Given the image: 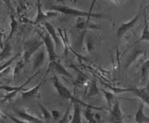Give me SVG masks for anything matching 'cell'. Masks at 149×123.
Listing matches in <instances>:
<instances>
[{
	"mask_svg": "<svg viewBox=\"0 0 149 123\" xmlns=\"http://www.w3.org/2000/svg\"><path fill=\"white\" fill-rule=\"evenodd\" d=\"M38 106L39 107V109H40L41 112H42V115L45 120H49V119L52 118V114H51V111H49L47 109L45 108L43 105H42L41 103L37 102Z\"/></svg>",
	"mask_w": 149,
	"mask_h": 123,
	"instance_id": "cell-30",
	"label": "cell"
},
{
	"mask_svg": "<svg viewBox=\"0 0 149 123\" xmlns=\"http://www.w3.org/2000/svg\"><path fill=\"white\" fill-rule=\"evenodd\" d=\"M49 67L50 68H53L54 70L58 74V75H61L62 76L64 77H66V78H71L72 79L73 76L66 69V68L59 62V61L56 60L55 62H49Z\"/></svg>",
	"mask_w": 149,
	"mask_h": 123,
	"instance_id": "cell-20",
	"label": "cell"
},
{
	"mask_svg": "<svg viewBox=\"0 0 149 123\" xmlns=\"http://www.w3.org/2000/svg\"><path fill=\"white\" fill-rule=\"evenodd\" d=\"M44 46V42L40 37L39 38H31L23 43V54L21 57L26 62H29L32 56H34L35 54Z\"/></svg>",
	"mask_w": 149,
	"mask_h": 123,
	"instance_id": "cell-2",
	"label": "cell"
},
{
	"mask_svg": "<svg viewBox=\"0 0 149 123\" xmlns=\"http://www.w3.org/2000/svg\"><path fill=\"white\" fill-rule=\"evenodd\" d=\"M2 123H5V122H3V121H2Z\"/></svg>",
	"mask_w": 149,
	"mask_h": 123,
	"instance_id": "cell-38",
	"label": "cell"
},
{
	"mask_svg": "<svg viewBox=\"0 0 149 123\" xmlns=\"http://www.w3.org/2000/svg\"><path fill=\"white\" fill-rule=\"evenodd\" d=\"M15 112L17 114L18 117L26 120V122H28L29 123H44L43 120L39 119L36 116H34L31 114V113L28 112L25 109L15 110Z\"/></svg>",
	"mask_w": 149,
	"mask_h": 123,
	"instance_id": "cell-17",
	"label": "cell"
},
{
	"mask_svg": "<svg viewBox=\"0 0 149 123\" xmlns=\"http://www.w3.org/2000/svg\"><path fill=\"white\" fill-rule=\"evenodd\" d=\"M141 15V11L137 13L132 18L129 20L128 21L124 22L121 23L118 27L117 30H116V36L118 41H120L123 39V38L126 36L127 33H129L134 27H135L138 22L139 21V19Z\"/></svg>",
	"mask_w": 149,
	"mask_h": 123,
	"instance_id": "cell-6",
	"label": "cell"
},
{
	"mask_svg": "<svg viewBox=\"0 0 149 123\" xmlns=\"http://www.w3.org/2000/svg\"><path fill=\"white\" fill-rule=\"evenodd\" d=\"M144 103L141 101L138 105V109L135 114V122L136 123L149 122V117L145 114L144 111Z\"/></svg>",
	"mask_w": 149,
	"mask_h": 123,
	"instance_id": "cell-21",
	"label": "cell"
},
{
	"mask_svg": "<svg viewBox=\"0 0 149 123\" xmlns=\"http://www.w3.org/2000/svg\"><path fill=\"white\" fill-rule=\"evenodd\" d=\"M36 33L39 35V37L42 38V40L43 41L44 47L46 49L49 62H52L58 60L56 46H55V42L50 37V36L47 32L42 31V30H36Z\"/></svg>",
	"mask_w": 149,
	"mask_h": 123,
	"instance_id": "cell-5",
	"label": "cell"
},
{
	"mask_svg": "<svg viewBox=\"0 0 149 123\" xmlns=\"http://www.w3.org/2000/svg\"><path fill=\"white\" fill-rule=\"evenodd\" d=\"M42 25L45 27V28L46 29L47 33L50 36L52 40L54 41L56 47H58L61 44V37H60L58 30H57V29L55 28V26L52 23H50L48 21H45V23H42Z\"/></svg>",
	"mask_w": 149,
	"mask_h": 123,
	"instance_id": "cell-15",
	"label": "cell"
},
{
	"mask_svg": "<svg viewBox=\"0 0 149 123\" xmlns=\"http://www.w3.org/2000/svg\"><path fill=\"white\" fill-rule=\"evenodd\" d=\"M74 27L77 30L83 31V30H101L102 27L97 23H93L90 20L87 18H78L74 24Z\"/></svg>",
	"mask_w": 149,
	"mask_h": 123,
	"instance_id": "cell-10",
	"label": "cell"
},
{
	"mask_svg": "<svg viewBox=\"0 0 149 123\" xmlns=\"http://www.w3.org/2000/svg\"><path fill=\"white\" fill-rule=\"evenodd\" d=\"M6 117H7V115H6L5 113L0 110V118H6Z\"/></svg>",
	"mask_w": 149,
	"mask_h": 123,
	"instance_id": "cell-36",
	"label": "cell"
},
{
	"mask_svg": "<svg viewBox=\"0 0 149 123\" xmlns=\"http://www.w3.org/2000/svg\"><path fill=\"white\" fill-rule=\"evenodd\" d=\"M97 0H91V2H90V8H89L88 12L90 13H93V10H94V7L95 6L96 3H97Z\"/></svg>",
	"mask_w": 149,
	"mask_h": 123,
	"instance_id": "cell-34",
	"label": "cell"
},
{
	"mask_svg": "<svg viewBox=\"0 0 149 123\" xmlns=\"http://www.w3.org/2000/svg\"><path fill=\"white\" fill-rule=\"evenodd\" d=\"M146 51L144 50L143 49H141V48H135L132 50V52H131L130 56L127 57V59L126 63H125V68L126 69H129L134 64L136 63L138 60H140L141 58L146 56Z\"/></svg>",
	"mask_w": 149,
	"mask_h": 123,
	"instance_id": "cell-12",
	"label": "cell"
},
{
	"mask_svg": "<svg viewBox=\"0 0 149 123\" xmlns=\"http://www.w3.org/2000/svg\"><path fill=\"white\" fill-rule=\"evenodd\" d=\"M52 84H53L54 88L56 90L57 93H58L59 94L60 96H61L62 98L70 100V101L73 103H79V104H81V106H84V107H94V106L90 105V104H85V103L82 102V101H80L79 99L77 98V97L74 96V94L71 93V91H70L64 84H63V82L60 80L59 78H58L56 75H53V77H52Z\"/></svg>",
	"mask_w": 149,
	"mask_h": 123,
	"instance_id": "cell-3",
	"label": "cell"
},
{
	"mask_svg": "<svg viewBox=\"0 0 149 123\" xmlns=\"http://www.w3.org/2000/svg\"><path fill=\"white\" fill-rule=\"evenodd\" d=\"M108 88H111V91L116 93H126L129 92L133 94L136 97L139 98L142 102L144 104H146L149 107V82L148 85L144 88H113L110 85H107Z\"/></svg>",
	"mask_w": 149,
	"mask_h": 123,
	"instance_id": "cell-4",
	"label": "cell"
},
{
	"mask_svg": "<svg viewBox=\"0 0 149 123\" xmlns=\"http://www.w3.org/2000/svg\"><path fill=\"white\" fill-rule=\"evenodd\" d=\"M51 10H54L60 14H63L64 15L76 17L77 18H87L90 20L91 18L103 19L106 18V16L100 13H90L89 12H85L84 10H79L77 8L70 7L66 5H53L51 7Z\"/></svg>",
	"mask_w": 149,
	"mask_h": 123,
	"instance_id": "cell-1",
	"label": "cell"
},
{
	"mask_svg": "<svg viewBox=\"0 0 149 123\" xmlns=\"http://www.w3.org/2000/svg\"><path fill=\"white\" fill-rule=\"evenodd\" d=\"M85 109L83 111L84 117L88 122V123H100V115L97 114H95L93 112V110L96 111H103L106 109L103 107H85Z\"/></svg>",
	"mask_w": 149,
	"mask_h": 123,
	"instance_id": "cell-14",
	"label": "cell"
},
{
	"mask_svg": "<svg viewBox=\"0 0 149 123\" xmlns=\"http://www.w3.org/2000/svg\"><path fill=\"white\" fill-rule=\"evenodd\" d=\"M6 41H7V37H6L5 29L3 26L0 25V49L4 47Z\"/></svg>",
	"mask_w": 149,
	"mask_h": 123,
	"instance_id": "cell-31",
	"label": "cell"
},
{
	"mask_svg": "<svg viewBox=\"0 0 149 123\" xmlns=\"http://www.w3.org/2000/svg\"><path fill=\"white\" fill-rule=\"evenodd\" d=\"M6 115H7V118H9L10 120H11L14 123H29V122H26V120H23V119H20V117H14V116L11 115V114H6Z\"/></svg>",
	"mask_w": 149,
	"mask_h": 123,
	"instance_id": "cell-32",
	"label": "cell"
},
{
	"mask_svg": "<svg viewBox=\"0 0 149 123\" xmlns=\"http://www.w3.org/2000/svg\"><path fill=\"white\" fill-rule=\"evenodd\" d=\"M141 75H142L143 79L145 80L149 74V59H146V60L143 63L142 66H141Z\"/></svg>",
	"mask_w": 149,
	"mask_h": 123,
	"instance_id": "cell-29",
	"label": "cell"
},
{
	"mask_svg": "<svg viewBox=\"0 0 149 123\" xmlns=\"http://www.w3.org/2000/svg\"><path fill=\"white\" fill-rule=\"evenodd\" d=\"M10 33H9L8 36H7V41L6 42H9L12 39V38L13 37V36L15 35V33L17 32V28H18V21L16 19L15 16L13 14H11L10 15Z\"/></svg>",
	"mask_w": 149,
	"mask_h": 123,
	"instance_id": "cell-24",
	"label": "cell"
},
{
	"mask_svg": "<svg viewBox=\"0 0 149 123\" xmlns=\"http://www.w3.org/2000/svg\"><path fill=\"white\" fill-rule=\"evenodd\" d=\"M12 46L10 41L6 42L4 47L0 49V62L7 60L12 58Z\"/></svg>",
	"mask_w": 149,
	"mask_h": 123,
	"instance_id": "cell-26",
	"label": "cell"
},
{
	"mask_svg": "<svg viewBox=\"0 0 149 123\" xmlns=\"http://www.w3.org/2000/svg\"><path fill=\"white\" fill-rule=\"evenodd\" d=\"M81 104L79 103H74V109L69 123H82L81 120V110L80 108Z\"/></svg>",
	"mask_w": 149,
	"mask_h": 123,
	"instance_id": "cell-22",
	"label": "cell"
},
{
	"mask_svg": "<svg viewBox=\"0 0 149 123\" xmlns=\"http://www.w3.org/2000/svg\"><path fill=\"white\" fill-rule=\"evenodd\" d=\"M143 15H144V25H143V28L141 36H140L139 38H138L135 43H132V46H130L129 48L132 47L133 45L137 44V43H140V42L147 41L149 43V23L148 21V18H147L146 12L145 9L143 10Z\"/></svg>",
	"mask_w": 149,
	"mask_h": 123,
	"instance_id": "cell-19",
	"label": "cell"
},
{
	"mask_svg": "<svg viewBox=\"0 0 149 123\" xmlns=\"http://www.w3.org/2000/svg\"><path fill=\"white\" fill-rule=\"evenodd\" d=\"M47 56V54L46 49L43 46L33 56V65H32L33 72H35L40 69V68L45 64Z\"/></svg>",
	"mask_w": 149,
	"mask_h": 123,
	"instance_id": "cell-13",
	"label": "cell"
},
{
	"mask_svg": "<svg viewBox=\"0 0 149 123\" xmlns=\"http://www.w3.org/2000/svg\"><path fill=\"white\" fill-rule=\"evenodd\" d=\"M51 114H52V119L53 120H58L61 117V114L58 110L53 109L51 111Z\"/></svg>",
	"mask_w": 149,
	"mask_h": 123,
	"instance_id": "cell-33",
	"label": "cell"
},
{
	"mask_svg": "<svg viewBox=\"0 0 149 123\" xmlns=\"http://www.w3.org/2000/svg\"><path fill=\"white\" fill-rule=\"evenodd\" d=\"M109 1H111V2H113V4H122V3L125 2L126 0H109Z\"/></svg>",
	"mask_w": 149,
	"mask_h": 123,
	"instance_id": "cell-35",
	"label": "cell"
},
{
	"mask_svg": "<svg viewBox=\"0 0 149 123\" xmlns=\"http://www.w3.org/2000/svg\"><path fill=\"white\" fill-rule=\"evenodd\" d=\"M50 68L48 67L47 71L46 74H45V76L42 78L40 81L35 85L33 88H30V89H25L23 91L20 93V95H21L22 99L23 100H29L32 99V98H34L36 97H37L39 95V92H40V90L42 86L43 85L44 82H45V78H47V76L48 75L49 72H50Z\"/></svg>",
	"mask_w": 149,
	"mask_h": 123,
	"instance_id": "cell-8",
	"label": "cell"
},
{
	"mask_svg": "<svg viewBox=\"0 0 149 123\" xmlns=\"http://www.w3.org/2000/svg\"><path fill=\"white\" fill-rule=\"evenodd\" d=\"M100 91H101V93L104 96V98L106 99V104L109 107H110L112 104V102L115 101V97H116V95H115V93L111 92V91H108L106 90L103 89V88H100Z\"/></svg>",
	"mask_w": 149,
	"mask_h": 123,
	"instance_id": "cell-27",
	"label": "cell"
},
{
	"mask_svg": "<svg viewBox=\"0 0 149 123\" xmlns=\"http://www.w3.org/2000/svg\"><path fill=\"white\" fill-rule=\"evenodd\" d=\"M101 91H100V88H99L97 85V80L93 79L90 80V83L88 84V87L87 88L84 96L87 98H93V97L98 96H101Z\"/></svg>",
	"mask_w": 149,
	"mask_h": 123,
	"instance_id": "cell-18",
	"label": "cell"
},
{
	"mask_svg": "<svg viewBox=\"0 0 149 123\" xmlns=\"http://www.w3.org/2000/svg\"><path fill=\"white\" fill-rule=\"evenodd\" d=\"M110 111V121L111 123H123L124 114L122 112L120 101L116 98Z\"/></svg>",
	"mask_w": 149,
	"mask_h": 123,
	"instance_id": "cell-9",
	"label": "cell"
},
{
	"mask_svg": "<svg viewBox=\"0 0 149 123\" xmlns=\"http://www.w3.org/2000/svg\"><path fill=\"white\" fill-rule=\"evenodd\" d=\"M71 67L74 68V70H76L77 72V78H76L74 82H73V85H74V87H75L76 88H82V87L88 85V84L90 83V80H91L90 79V78H89L86 74H84V72L80 71L77 67L73 66V65H71Z\"/></svg>",
	"mask_w": 149,
	"mask_h": 123,
	"instance_id": "cell-16",
	"label": "cell"
},
{
	"mask_svg": "<svg viewBox=\"0 0 149 123\" xmlns=\"http://www.w3.org/2000/svg\"><path fill=\"white\" fill-rule=\"evenodd\" d=\"M95 49V40L93 35L87 31L84 41V50L88 53H92Z\"/></svg>",
	"mask_w": 149,
	"mask_h": 123,
	"instance_id": "cell-23",
	"label": "cell"
},
{
	"mask_svg": "<svg viewBox=\"0 0 149 123\" xmlns=\"http://www.w3.org/2000/svg\"><path fill=\"white\" fill-rule=\"evenodd\" d=\"M27 64V62H25L24 59L23 58H20L18 60L16 61L14 69H13V79H14L15 81H16L17 78H18L19 75L21 74L22 71L24 69L25 66Z\"/></svg>",
	"mask_w": 149,
	"mask_h": 123,
	"instance_id": "cell-25",
	"label": "cell"
},
{
	"mask_svg": "<svg viewBox=\"0 0 149 123\" xmlns=\"http://www.w3.org/2000/svg\"><path fill=\"white\" fill-rule=\"evenodd\" d=\"M147 1V0H142V4H144Z\"/></svg>",
	"mask_w": 149,
	"mask_h": 123,
	"instance_id": "cell-37",
	"label": "cell"
},
{
	"mask_svg": "<svg viewBox=\"0 0 149 123\" xmlns=\"http://www.w3.org/2000/svg\"><path fill=\"white\" fill-rule=\"evenodd\" d=\"M74 105V103L71 102L70 103V104L68 105V108H67L66 111L64 113L63 115L62 116L61 119L58 121V123H69L70 122V114H71V110L72 108V106Z\"/></svg>",
	"mask_w": 149,
	"mask_h": 123,
	"instance_id": "cell-28",
	"label": "cell"
},
{
	"mask_svg": "<svg viewBox=\"0 0 149 123\" xmlns=\"http://www.w3.org/2000/svg\"><path fill=\"white\" fill-rule=\"evenodd\" d=\"M39 72H40V69L38 71H36V72H35L34 73L31 75V76L29 77V78H28V79L26 80L25 81V82H23L22 85H20V86H16L15 89L14 91H11V92H10V93H7L6 95H4V96L3 97L2 99L0 101V102L4 103V102H7V101H10V100L13 99V98H14L19 93H20L21 91H23V90H25V88H24L25 87H26L27 85H29V82H30L32 80L35 78V77L37 76V75H39Z\"/></svg>",
	"mask_w": 149,
	"mask_h": 123,
	"instance_id": "cell-11",
	"label": "cell"
},
{
	"mask_svg": "<svg viewBox=\"0 0 149 123\" xmlns=\"http://www.w3.org/2000/svg\"><path fill=\"white\" fill-rule=\"evenodd\" d=\"M60 14L59 12L54 10H49L48 12H44L42 9V2L41 0H37V4H36V14L34 20L31 22L33 25H39L41 23H45V21H47L48 19L53 18V17H58Z\"/></svg>",
	"mask_w": 149,
	"mask_h": 123,
	"instance_id": "cell-7",
	"label": "cell"
}]
</instances>
